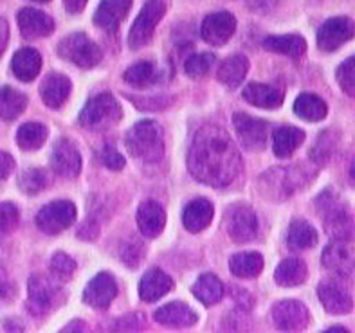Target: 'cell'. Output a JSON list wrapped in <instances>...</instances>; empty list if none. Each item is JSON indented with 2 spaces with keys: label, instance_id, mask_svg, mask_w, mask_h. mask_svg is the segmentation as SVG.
Listing matches in <instances>:
<instances>
[{
  "label": "cell",
  "instance_id": "50",
  "mask_svg": "<svg viewBox=\"0 0 355 333\" xmlns=\"http://www.w3.org/2000/svg\"><path fill=\"white\" fill-rule=\"evenodd\" d=\"M98 234H99V227L98 224H94L92 220H87L85 224L81 225L80 236L83 240H96L98 238Z\"/></svg>",
  "mask_w": 355,
  "mask_h": 333
},
{
  "label": "cell",
  "instance_id": "39",
  "mask_svg": "<svg viewBox=\"0 0 355 333\" xmlns=\"http://www.w3.org/2000/svg\"><path fill=\"white\" fill-rule=\"evenodd\" d=\"M338 146V135L334 132H323L315 141V146L311 150V159L315 164H327L332 159Z\"/></svg>",
  "mask_w": 355,
  "mask_h": 333
},
{
  "label": "cell",
  "instance_id": "47",
  "mask_svg": "<svg viewBox=\"0 0 355 333\" xmlns=\"http://www.w3.org/2000/svg\"><path fill=\"white\" fill-rule=\"evenodd\" d=\"M141 326H143V319L139 317V314L126 315L119 323H116L117 332H139Z\"/></svg>",
  "mask_w": 355,
  "mask_h": 333
},
{
  "label": "cell",
  "instance_id": "16",
  "mask_svg": "<svg viewBox=\"0 0 355 333\" xmlns=\"http://www.w3.org/2000/svg\"><path fill=\"white\" fill-rule=\"evenodd\" d=\"M323 265L341 278H352L355 274V252L347 242L330 243L323 251Z\"/></svg>",
  "mask_w": 355,
  "mask_h": 333
},
{
  "label": "cell",
  "instance_id": "21",
  "mask_svg": "<svg viewBox=\"0 0 355 333\" xmlns=\"http://www.w3.org/2000/svg\"><path fill=\"white\" fill-rule=\"evenodd\" d=\"M243 99L258 108H278L282 107L285 98V90L276 85H263V83H249L242 92Z\"/></svg>",
  "mask_w": 355,
  "mask_h": 333
},
{
  "label": "cell",
  "instance_id": "1",
  "mask_svg": "<svg viewBox=\"0 0 355 333\" xmlns=\"http://www.w3.org/2000/svg\"><path fill=\"white\" fill-rule=\"evenodd\" d=\"M191 175L211 188L230 186L242 171V159L230 134L216 125H204L195 134L188 155Z\"/></svg>",
  "mask_w": 355,
  "mask_h": 333
},
{
  "label": "cell",
  "instance_id": "35",
  "mask_svg": "<svg viewBox=\"0 0 355 333\" xmlns=\"http://www.w3.org/2000/svg\"><path fill=\"white\" fill-rule=\"evenodd\" d=\"M26 107L27 98L22 92H18L11 87H2L0 89V119L13 121L26 110Z\"/></svg>",
  "mask_w": 355,
  "mask_h": 333
},
{
  "label": "cell",
  "instance_id": "55",
  "mask_svg": "<svg viewBox=\"0 0 355 333\" xmlns=\"http://www.w3.org/2000/svg\"><path fill=\"white\" fill-rule=\"evenodd\" d=\"M327 332H330V333H332V332H348V330L343 328V326H332V328H329Z\"/></svg>",
  "mask_w": 355,
  "mask_h": 333
},
{
  "label": "cell",
  "instance_id": "15",
  "mask_svg": "<svg viewBox=\"0 0 355 333\" xmlns=\"http://www.w3.org/2000/svg\"><path fill=\"white\" fill-rule=\"evenodd\" d=\"M117 296V283L116 279L108 272H101L96 276L89 285H87L85 292H83V301L90 305L92 308L103 310L108 308L110 303L116 299Z\"/></svg>",
  "mask_w": 355,
  "mask_h": 333
},
{
  "label": "cell",
  "instance_id": "48",
  "mask_svg": "<svg viewBox=\"0 0 355 333\" xmlns=\"http://www.w3.org/2000/svg\"><path fill=\"white\" fill-rule=\"evenodd\" d=\"M15 292H17V288H15L13 281L9 279L4 269H0V299H11Z\"/></svg>",
  "mask_w": 355,
  "mask_h": 333
},
{
  "label": "cell",
  "instance_id": "28",
  "mask_svg": "<svg viewBox=\"0 0 355 333\" xmlns=\"http://www.w3.org/2000/svg\"><path fill=\"white\" fill-rule=\"evenodd\" d=\"M263 47L270 53H278L288 56V58L300 60L306 51V42L297 35L267 36L263 40Z\"/></svg>",
  "mask_w": 355,
  "mask_h": 333
},
{
  "label": "cell",
  "instance_id": "6",
  "mask_svg": "<svg viewBox=\"0 0 355 333\" xmlns=\"http://www.w3.org/2000/svg\"><path fill=\"white\" fill-rule=\"evenodd\" d=\"M166 13V6L162 0H148L143 6L141 13L135 18L134 26L128 35V42H130L132 49H141L144 45L152 40V35L155 31L157 24L161 22V18Z\"/></svg>",
  "mask_w": 355,
  "mask_h": 333
},
{
  "label": "cell",
  "instance_id": "40",
  "mask_svg": "<svg viewBox=\"0 0 355 333\" xmlns=\"http://www.w3.org/2000/svg\"><path fill=\"white\" fill-rule=\"evenodd\" d=\"M215 65V54L211 53H202V54H193V56H189L184 63L186 74L189 78H202L206 76L207 71Z\"/></svg>",
  "mask_w": 355,
  "mask_h": 333
},
{
  "label": "cell",
  "instance_id": "18",
  "mask_svg": "<svg viewBox=\"0 0 355 333\" xmlns=\"http://www.w3.org/2000/svg\"><path fill=\"white\" fill-rule=\"evenodd\" d=\"M318 296H320V301L324 306V310L334 315L348 314L354 306L352 296L348 294L347 288H343L336 281H323L318 287Z\"/></svg>",
  "mask_w": 355,
  "mask_h": 333
},
{
  "label": "cell",
  "instance_id": "17",
  "mask_svg": "<svg viewBox=\"0 0 355 333\" xmlns=\"http://www.w3.org/2000/svg\"><path fill=\"white\" fill-rule=\"evenodd\" d=\"M132 8V0H101L94 13V24L107 33H116Z\"/></svg>",
  "mask_w": 355,
  "mask_h": 333
},
{
  "label": "cell",
  "instance_id": "29",
  "mask_svg": "<svg viewBox=\"0 0 355 333\" xmlns=\"http://www.w3.org/2000/svg\"><path fill=\"white\" fill-rule=\"evenodd\" d=\"M303 141H305V132L296 128V126H282L275 134L272 150H275L276 157H291L302 146Z\"/></svg>",
  "mask_w": 355,
  "mask_h": 333
},
{
  "label": "cell",
  "instance_id": "49",
  "mask_svg": "<svg viewBox=\"0 0 355 333\" xmlns=\"http://www.w3.org/2000/svg\"><path fill=\"white\" fill-rule=\"evenodd\" d=\"M15 159L6 152H0V180H6L15 171Z\"/></svg>",
  "mask_w": 355,
  "mask_h": 333
},
{
  "label": "cell",
  "instance_id": "32",
  "mask_svg": "<svg viewBox=\"0 0 355 333\" xmlns=\"http://www.w3.org/2000/svg\"><path fill=\"white\" fill-rule=\"evenodd\" d=\"M230 269L233 276L242 279L257 278L263 270V258L258 252H242L234 254L230 260Z\"/></svg>",
  "mask_w": 355,
  "mask_h": 333
},
{
  "label": "cell",
  "instance_id": "37",
  "mask_svg": "<svg viewBox=\"0 0 355 333\" xmlns=\"http://www.w3.org/2000/svg\"><path fill=\"white\" fill-rule=\"evenodd\" d=\"M159 80V69L152 62H139L128 67L125 81L132 87H150Z\"/></svg>",
  "mask_w": 355,
  "mask_h": 333
},
{
  "label": "cell",
  "instance_id": "42",
  "mask_svg": "<svg viewBox=\"0 0 355 333\" xmlns=\"http://www.w3.org/2000/svg\"><path fill=\"white\" fill-rule=\"evenodd\" d=\"M51 270H53L54 278H58L60 281H69L76 272V261L65 252H56L51 261Z\"/></svg>",
  "mask_w": 355,
  "mask_h": 333
},
{
  "label": "cell",
  "instance_id": "30",
  "mask_svg": "<svg viewBox=\"0 0 355 333\" xmlns=\"http://www.w3.org/2000/svg\"><path fill=\"white\" fill-rule=\"evenodd\" d=\"M191 292L202 305L213 306L224 297V285L216 276L204 274L195 281Z\"/></svg>",
  "mask_w": 355,
  "mask_h": 333
},
{
  "label": "cell",
  "instance_id": "13",
  "mask_svg": "<svg viewBox=\"0 0 355 333\" xmlns=\"http://www.w3.org/2000/svg\"><path fill=\"white\" fill-rule=\"evenodd\" d=\"M234 31H236V18L230 11L207 15L200 27L202 38L211 45H224L225 42H230Z\"/></svg>",
  "mask_w": 355,
  "mask_h": 333
},
{
  "label": "cell",
  "instance_id": "23",
  "mask_svg": "<svg viewBox=\"0 0 355 333\" xmlns=\"http://www.w3.org/2000/svg\"><path fill=\"white\" fill-rule=\"evenodd\" d=\"M213 204L206 198H195L182 213V224L189 233H200L211 224L213 220Z\"/></svg>",
  "mask_w": 355,
  "mask_h": 333
},
{
  "label": "cell",
  "instance_id": "5",
  "mask_svg": "<svg viewBox=\"0 0 355 333\" xmlns=\"http://www.w3.org/2000/svg\"><path fill=\"white\" fill-rule=\"evenodd\" d=\"M58 53L63 60H67L81 69L96 67L103 58L101 49L83 33L65 36L58 44Z\"/></svg>",
  "mask_w": 355,
  "mask_h": 333
},
{
  "label": "cell",
  "instance_id": "51",
  "mask_svg": "<svg viewBox=\"0 0 355 333\" xmlns=\"http://www.w3.org/2000/svg\"><path fill=\"white\" fill-rule=\"evenodd\" d=\"M87 2L89 0H63V4H65V8H67L69 13H81L83 11V8L87 6Z\"/></svg>",
  "mask_w": 355,
  "mask_h": 333
},
{
  "label": "cell",
  "instance_id": "54",
  "mask_svg": "<svg viewBox=\"0 0 355 333\" xmlns=\"http://www.w3.org/2000/svg\"><path fill=\"white\" fill-rule=\"evenodd\" d=\"M348 171H350V179L354 180V182H355V155H354V159H352V162H350V170H348Z\"/></svg>",
  "mask_w": 355,
  "mask_h": 333
},
{
  "label": "cell",
  "instance_id": "3",
  "mask_svg": "<svg viewBox=\"0 0 355 333\" xmlns=\"http://www.w3.org/2000/svg\"><path fill=\"white\" fill-rule=\"evenodd\" d=\"M318 209L324 215V233L334 242H352L355 238V220L350 209L338 202L330 191L318 198Z\"/></svg>",
  "mask_w": 355,
  "mask_h": 333
},
{
  "label": "cell",
  "instance_id": "43",
  "mask_svg": "<svg viewBox=\"0 0 355 333\" xmlns=\"http://www.w3.org/2000/svg\"><path fill=\"white\" fill-rule=\"evenodd\" d=\"M144 245L139 240H132L126 242L121 247V260L125 261L126 267L130 269H137L141 265V261L144 260Z\"/></svg>",
  "mask_w": 355,
  "mask_h": 333
},
{
  "label": "cell",
  "instance_id": "44",
  "mask_svg": "<svg viewBox=\"0 0 355 333\" xmlns=\"http://www.w3.org/2000/svg\"><path fill=\"white\" fill-rule=\"evenodd\" d=\"M18 225V209L9 202L0 204V238L13 233Z\"/></svg>",
  "mask_w": 355,
  "mask_h": 333
},
{
  "label": "cell",
  "instance_id": "38",
  "mask_svg": "<svg viewBox=\"0 0 355 333\" xmlns=\"http://www.w3.org/2000/svg\"><path fill=\"white\" fill-rule=\"evenodd\" d=\"M20 189L27 195H36L44 191V189L49 188L51 184V177L45 170H40V168H33V170H26L20 175Z\"/></svg>",
  "mask_w": 355,
  "mask_h": 333
},
{
  "label": "cell",
  "instance_id": "10",
  "mask_svg": "<svg viewBox=\"0 0 355 333\" xmlns=\"http://www.w3.org/2000/svg\"><path fill=\"white\" fill-rule=\"evenodd\" d=\"M233 125L239 139L248 150H263L267 143V134H269V125L257 117H251L248 114L239 112L233 116Z\"/></svg>",
  "mask_w": 355,
  "mask_h": 333
},
{
  "label": "cell",
  "instance_id": "52",
  "mask_svg": "<svg viewBox=\"0 0 355 333\" xmlns=\"http://www.w3.org/2000/svg\"><path fill=\"white\" fill-rule=\"evenodd\" d=\"M8 40H9L8 22H6L4 18H0V54L4 53L6 45H8Z\"/></svg>",
  "mask_w": 355,
  "mask_h": 333
},
{
  "label": "cell",
  "instance_id": "9",
  "mask_svg": "<svg viewBox=\"0 0 355 333\" xmlns=\"http://www.w3.org/2000/svg\"><path fill=\"white\" fill-rule=\"evenodd\" d=\"M355 36V22L348 17L330 18L318 31V47L332 53Z\"/></svg>",
  "mask_w": 355,
  "mask_h": 333
},
{
  "label": "cell",
  "instance_id": "45",
  "mask_svg": "<svg viewBox=\"0 0 355 333\" xmlns=\"http://www.w3.org/2000/svg\"><path fill=\"white\" fill-rule=\"evenodd\" d=\"M98 159L105 168H108V170L119 171L125 168V157H123L121 153H117L114 148H108V146L103 150H99Z\"/></svg>",
  "mask_w": 355,
  "mask_h": 333
},
{
  "label": "cell",
  "instance_id": "7",
  "mask_svg": "<svg viewBox=\"0 0 355 333\" xmlns=\"http://www.w3.org/2000/svg\"><path fill=\"white\" fill-rule=\"evenodd\" d=\"M76 220V206L69 200H56L42 207L36 215V225L45 234H58L69 229Z\"/></svg>",
  "mask_w": 355,
  "mask_h": 333
},
{
  "label": "cell",
  "instance_id": "33",
  "mask_svg": "<svg viewBox=\"0 0 355 333\" xmlns=\"http://www.w3.org/2000/svg\"><path fill=\"white\" fill-rule=\"evenodd\" d=\"M294 112L297 117H302L305 121H321L329 114V107L320 96L315 94H302L297 96L294 103Z\"/></svg>",
  "mask_w": 355,
  "mask_h": 333
},
{
  "label": "cell",
  "instance_id": "56",
  "mask_svg": "<svg viewBox=\"0 0 355 333\" xmlns=\"http://www.w3.org/2000/svg\"><path fill=\"white\" fill-rule=\"evenodd\" d=\"M35 2H49V0H35Z\"/></svg>",
  "mask_w": 355,
  "mask_h": 333
},
{
  "label": "cell",
  "instance_id": "11",
  "mask_svg": "<svg viewBox=\"0 0 355 333\" xmlns=\"http://www.w3.org/2000/svg\"><path fill=\"white\" fill-rule=\"evenodd\" d=\"M309 310L306 306L294 299H285L272 306V321L282 332H302L309 324Z\"/></svg>",
  "mask_w": 355,
  "mask_h": 333
},
{
  "label": "cell",
  "instance_id": "12",
  "mask_svg": "<svg viewBox=\"0 0 355 333\" xmlns=\"http://www.w3.org/2000/svg\"><path fill=\"white\" fill-rule=\"evenodd\" d=\"M62 292L44 276H33L29 279V308L35 314H45L58 305Z\"/></svg>",
  "mask_w": 355,
  "mask_h": 333
},
{
  "label": "cell",
  "instance_id": "19",
  "mask_svg": "<svg viewBox=\"0 0 355 333\" xmlns=\"http://www.w3.org/2000/svg\"><path fill=\"white\" fill-rule=\"evenodd\" d=\"M18 27L22 33L24 38H42V36H49L54 31V20L45 15L44 11L33 8H24L18 13Z\"/></svg>",
  "mask_w": 355,
  "mask_h": 333
},
{
  "label": "cell",
  "instance_id": "41",
  "mask_svg": "<svg viewBox=\"0 0 355 333\" xmlns=\"http://www.w3.org/2000/svg\"><path fill=\"white\" fill-rule=\"evenodd\" d=\"M336 78H338V83L343 92L355 98V56H350L339 65Z\"/></svg>",
  "mask_w": 355,
  "mask_h": 333
},
{
  "label": "cell",
  "instance_id": "25",
  "mask_svg": "<svg viewBox=\"0 0 355 333\" xmlns=\"http://www.w3.org/2000/svg\"><path fill=\"white\" fill-rule=\"evenodd\" d=\"M71 80L63 74H49L42 81L40 94L44 103L51 108H60L65 101H67L69 94H71Z\"/></svg>",
  "mask_w": 355,
  "mask_h": 333
},
{
  "label": "cell",
  "instance_id": "2",
  "mask_svg": "<svg viewBox=\"0 0 355 333\" xmlns=\"http://www.w3.org/2000/svg\"><path fill=\"white\" fill-rule=\"evenodd\" d=\"M126 148L135 159L144 162H157L164 153L162 128L155 121H139L126 134Z\"/></svg>",
  "mask_w": 355,
  "mask_h": 333
},
{
  "label": "cell",
  "instance_id": "4",
  "mask_svg": "<svg viewBox=\"0 0 355 333\" xmlns=\"http://www.w3.org/2000/svg\"><path fill=\"white\" fill-rule=\"evenodd\" d=\"M121 107L117 103V99L108 92L94 96L87 101L83 110L80 112V125L87 130L99 132L107 130L112 125H116L121 119Z\"/></svg>",
  "mask_w": 355,
  "mask_h": 333
},
{
  "label": "cell",
  "instance_id": "26",
  "mask_svg": "<svg viewBox=\"0 0 355 333\" xmlns=\"http://www.w3.org/2000/svg\"><path fill=\"white\" fill-rule=\"evenodd\" d=\"M248 71H249L248 58L242 56V54H234V56L225 58L224 62L218 65L216 80L220 81L224 87H227V89H236V87L242 85V81L245 80Z\"/></svg>",
  "mask_w": 355,
  "mask_h": 333
},
{
  "label": "cell",
  "instance_id": "34",
  "mask_svg": "<svg viewBox=\"0 0 355 333\" xmlns=\"http://www.w3.org/2000/svg\"><path fill=\"white\" fill-rule=\"evenodd\" d=\"M287 242L293 251H306L318 243V233L309 222L296 220L288 227Z\"/></svg>",
  "mask_w": 355,
  "mask_h": 333
},
{
  "label": "cell",
  "instance_id": "8",
  "mask_svg": "<svg viewBox=\"0 0 355 333\" xmlns=\"http://www.w3.org/2000/svg\"><path fill=\"white\" fill-rule=\"evenodd\" d=\"M225 229L236 243H248L258 233L257 215L248 206H233L225 213Z\"/></svg>",
  "mask_w": 355,
  "mask_h": 333
},
{
  "label": "cell",
  "instance_id": "24",
  "mask_svg": "<svg viewBox=\"0 0 355 333\" xmlns=\"http://www.w3.org/2000/svg\"><path fill=\"white\" fill-rule=\"evenodd\" d=\"M197 314L184 303H170L155 312V321L162 326L171 328H188L197 323Z\"/></svg>",
  "mask_w": 355,
  "mask_h": 333
},
{
  "label": "cell",
  "instance_id": "22",
  "mask_svg": "<svg viewBox=\"0 0 355 333\" xmlns=\"http://www.w3.org/2000/svg\"><path fill=\"white\" fill-rule=\"evenodd\" d=\"M173 287V281L162 270L152 269L143 276L139 283V297L144 303H155L166 296Z\"/></svg>",
  "mask_w": 355,
  "mask_h": 333
},
{
  "label": "cell",
  "instance_id": "20",
  "mask_svg": "<svg viewBox=\"0 0 355 333\" xmlns=\"http://www.w3.org/2000/svg\"><path fill=\"white\" fill-rule=\"evenodd\" d=\"M137 225L146 238H157L166 225V213L153 200H146L137 209Z\"/></svg>",
  "mask_w": 355,
  "mask_h": 333
},
{
  "label": "cell",
  "instance_id": "46",
  "mask_svg": "<svg viewBox=\"0 0 355 333\" xmlns=\"http://www.w3.org/2000/svg\"><path fill=\"white\" fill-rule=\"evenodd\" d=\"M134 105L141 108V110H161V108L170 107L173 98H130Z\"/></svg>",
  "mask_w": 355,
  "mask_h": 333
},
{
  "label": "cell",
  "instance_id": "14",
  "mask_svg": "<svg viewBox=\"0 0 355 333\" xmlns=\"http://www.w3.org/2000/svg\"><path fill=\"white\" fill-rule=\"evenodd\" d=\"M51 166L56 175L65 179H74L81 171V155L78 148L69 139H60L54 144L51 155Z\"/></svg>",
  "mask_w": 355,
  "mask_h": 333
},
{
  "label": "cell",
  "instance_id": "36",
  "mask_svg": "<svg viewBox=\"0 0 355 333\" xmlns=\"http://www.w3.org/2000/svg\"><path fill=\"white\" fill-rule=\"evenodd\" d=\"M47 128L40 123H26L18 128L17 132V143L18 146L22 150H27V152H31V150H38L42 144L45 143L47 139Z\"/></svg>",
  "mask_w": 355,
  "mask_h": 333
},
{
  "label": "cell",
  "instance_id": "53",
  "mask_svg": "<svg viewBox=\"0 0 355 333\" xmlns=\"http://www.w3.org/2000/svg\"><path fill=\"white\" fill-rule=\"evenodd\" d=\"M87 326L83 323H80V321H76V323L69 324V326H65V330L63 332H85Z\"/></svg>",
  "mask_w": 355,
  "mask_h": 333
},
{
  "label": "cell",
  "instance_id": "27",
  "mask_svg": "<svg viewBox=\"0 0 355 333\" xmlns=\"http://www.w3.org/2000/svg\"><path fill=\"white\" fill-rule=\"evenodd\" d=\"M42 69V56L36 49L24 47L13 56L11 71L20 81H33Z\"/></svg>",
  "mask_w": 355,
  "mask_h": 333
},
{
  "label": "cell",
  "instance_id": "31",
  "mask_svg": "<svg viewBox=\"0 0 355 333\" xmlns=\"http://www.w3.org/2000/svg\"><path fill=\"white\" fill-rule=\"evenodd\" d=\"M306 279V265L300 258L282 261L275 272V281L279 287H297Z\"/></svg>",
  "mask_w": 355,
  "mask_h": 333
}]
</instances>
